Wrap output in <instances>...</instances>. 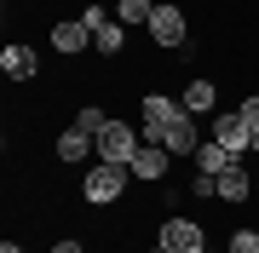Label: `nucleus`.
Instances as JSON below:
<instances>
[{"label": "nucleus", "instance_id": "nucleus-21", "mask_svg": "<svg viewBox=\"0 0 259 253\" xmlns=\"http://www.w3.org/2000/svg\"><path fill=\"white\" fill-rule=\"evenodd\" d=\"M52 253H87V242L81 236H64V242H52Z\"/></svg>", "mask_w": 259, "mask_h": 253}, {"label": "nucleus", "instance_id": "nucleus-24", "mask_svg": "<svg viewBox=\"0 0 259 253\" xmlns=\"http://www.w3.org/2000/svg\"><path fill=\"white\" fill-rule=\"evenodd\" d=\"M202 253H225V247H202Z\"/></svg>", "mask_w": 259, "mask_h": 253}, {"label": "nucleus", "instance_id": "nucleus-14", "mask_svg": "<svg viewBox=\"0 0 259 253\" xmlns=\"http://www.w3.org/2000/svg\"><path fill=\"white\" fill-rule=\"evenodd\" d=\"M150 12H156V0H115V23L127 29H150Z\"/></svg>", "mask_w": 259, "mask_h": 253}, {"label": "nucleus", "instance_id": "nucleus-3", "mask_svg": "<svg viewBox=\"0 0 259 253\" xmlns=\"http://www.w3.org/2000/svg\"><path fill=\"white\" fill-rule=\"evenodd\" d=\"M150 40H156L161 52H179L190 40V18H185V6H173V0H167V6H156L150 12Z\"/></svg>", "mask_w": 259, "mask_h": 253}, {"label": "nucleus", "instance_id": "nucleus-13", "mask_svg": "<svg viewBox=\"0 0 259 253\" xmlns=\"http://www.w3.org/2000/svg\"><path fill=\"white\" fill-rule=\"evenodd\" d=\"M190 161H196V173H225V167H231L236 156L225 150L219 138H202V144H196V156H190Z\"/></svg>", "mask_w": 259, "mask_h": 253}, {"label": "nucleus", "instance_id": "nucleus-18", "mask_svg": "<svg viewBox=\"0 0 259 253\" xmlns=\"http://www.w3.org/2000/svg\"><path fill=\"white\" fill-rule=\"evenodd\" d=\"M190 201H219V173H190Z\"/></svg>", "mask_w": 259, "mask_h": 253}, {"label": "nucleus", "instance_id": "nucleus-7", "mask_svg": "<svg viewBox=\"0 0 259 253\" xmlns=\"http://www.w3.org/2000/svg\"><path fill=\"white\" fill-rule=\"evenodd\" d=\"M52 156L64 161V167L98 161V138H93V132H81V127H64V132H58V144H52Z\"/></svg>", "mask_w": 259, "mask_h": 253}, {"label": "nucleus", "instance_id": "nucleus-16", "mask_svg": "<svg viewBox=\"0 0 259 253\" xmlns=\"http://www.w3.org/2000/svg\"><path fill=\"white\" fill-rule=\"evenodd\" d=\"M75 127H81V132H93V138H98V132L110 127V115H104V104H81V110H75Z\"/></svg>", "mask_w": 259, "mask_h": 253}, {"label": "nucleus", "instance_id": "nucleus-15", "mask_svg": "<svg viewBox=\"0 0 259 253\" xmlns=\"http://www.w3.org/2000/svg\"><path fill=\"white\" fill-rule=\"evenodd\" d=\"M121 46H127V23H115V18H110V23H104L98 35H93V52H104V58H115Z\"/></svg>", "mask_w": 259, "mask_h": 253}, {"label": "nucleus", "instance_id": "nucleus-1", "mask_svg": "<svg viewBox=\"0 0 259 253\" xmlns=\"http://www.w3.org/2000/svg\"><path fill=\"white\" fill-rule=\"evenodd\" d=\"M133 184V167H115V161H93L81 173V201L87 207H115Z\"/></svg>", "mask_w": 259, "mask_h": 253}, {"label": "nucleus", "instance_id": "nucleus-19", "mask_svg": "<svg viewBox=\"0 0 259 253\" xmlns=\"http://www.w3.org/2000/svg\"><path fill=\"white\" fill-rule=\"evenodd\" d=\"M81 23H87V29H93V35H98V29L110 23V18H104V6H98V0H93V6H81Z\"/></svg>", "mask_w": 259, "mask_h": 253}, {"label": "nucleus", "instance_id": "nucleus-10", "mask_svg": "<svg viewBox=\"0 0 259 253\" xmlns=\"http://www.w3.org/2000/svg\"><path fill=\"white\" fill-rule=\"evenodd\" d=\"M0 69H6L12 81H35V75H40V52L23 46V40H12V46L0 52Z\"/></svg>", "mask_w": 259, "mask_h": 253}, {"label": "nucleus", "instance_id": "nucleus-20", "mask_svg": "<svg viewBox=\"0 0 259 253\" xmlns=\"http://www.w3.org/2000/svg\"><path fill=\"white\" fill-rule=\"evenodd\" d=\"M242 121L259 132V92H248V98H242Z\"/></svg>", "mask_w": 259, "mask_h": 253}, {"label": "nucleus", "instance_id": "nucleus-2", "mask_svg": "<svg viewBox=\"0 0 259 253\" xmlns=\"http://www.w3.org/2000/svg\"><path fill=\"white\" fill-rule=\"evenodd\" d=\"M139 144H144V132L133 127V121H121V115H110V127L98 132V161H115V167H127V161L139 156Z\"/></svg>", "mask_w": 259, "mask_h": 253}, {"label": "nucleus", "instance_id": "nucleus-9", "mask_svg": "<svg viewBox=\"0 0 259 253\" xmlns=\"http://www.w3.org/2000/svg\"><path fill=\"white\" fill-rule=\"evenodd\" d=\"M167 161L173 156H167L161 144H139V156H133L127 167H133V178H144V184H167Z\"/></svg>", "mask_w": 259, "mask_h": 253}, {"label": "nucleus", "instance_id": "nucleus-5", "mask_svg": "<svg viewBox=\"0 0 259 253\" xmlns=\"http://www.w3.org/2000/svg\"><path fill=\"white\" fill-rule=\"evenodd\" d=\"M207 138H219V144H225V150H231L236 161H242V156H253V127L242 121V110L213 115V132H207Z\"/></svg>", "mask_w": 259, "mask_h": 253}, {"label": "nucleus", "instance_id": "nucleus-6", "mask_svg": "<svg viewBox=\"0 0 259 253\" xmlns=\"http://www.w3.org/2000/svg\"><path fill=\"white\" fill-rule=\"evenodd\" d=\"M47 40H52L58 58H81V52H93V29H87L81 18H58V23L47 29Z\"/></svg>", "mask_w": 259, "mask_h": 253}, {"label": "nucleus", "instance_id": "nucleus-25", "mask_svg": "<svg viewBox=\"0 0 259 253\" xmlns=\"http://www.w3.org/2000/svg\"><path fill=\"white\" fill-rule=\"evenodd\" d=\"M150 253H167V247H161V242H156V247H150Z\"/></svg>", "mask_w": 259, "mask_h": 253}, {"label": "nucleus", "instance_id": "nucleus-12", "mask_svg": "<svg viewBox=\"0 0 259 253\" xmlns=\"http://www.w3.org/2000/svg\"><path fill=\"white\" fill-rule=\"evenodd\" d=\"M248 196H253V178L242 173V161H231V167L219 173V201H231V207H242Z\"/></svg>", "mask_w": 259, "mask_h": 253}, {"label": "nucleus", "instance_id": "nucleus-4", "mask_svg": "<svg viewBox=\"0 0 259 253\" xmlns=\"http://www.w3.org/2000/svg\"><path fill=\"white\" fill-rule=\"evenodd\" d=\"M156 242H161L167 253H202V247H207V230H202V219H179V213H167L161 230H156Z\"/></svg>", "mask_w": 259, "mask_h": 253}, {"label": "nucleus", "instance_id": "nucleus-8", "mask_svg": "<svg viewBox=\"0 0 259 253\" xmlns=\"http://www.w3.org/2000/svg\"><path fill=\"white\" fill-rule=\"evenodd\" d=\"M179 104L202 121V115H213L219 110V81H207V75H196V81H185V92H179Z\"/></svg>", "mask_w": 259, "mask_h": 253}, {"label": "nucleus", "instance_id": "nucleus-17", "mask_svg": "<svg viewBox=\"0 0 259 253\" xmlns=\"http://www.w3.org/2000/svg\"><path fill=\"white\" fill-rule=\"evenodd\" d=\"M225 253H259V230L253 225H236L231 236H225Z\"/></svg>", "mask_w": 259, "mask_h": 253}, {"label": "nucleus", "instance_id": "nucleus-22", "mask_svg": "<svg viewBox=\"0 0 259 253\" xmlns=\"http://www.w3.org/2000/svg\"><path fill=\"white\" fill-rule=\"evenodd\" d=\"M0 253H23V247H18V242H0Z\"/></svg>", "mask_w": 259, "mask_h": 253}, {"label": "nucleus", "instance_id": "nucleus-11", "mask_svg": "<svg viewBox=\"0 0 259 253\" xmlns=\"http://www.w3.org/2000/svg\"><path fill=\"white\" fill-rule=\"evenodd\" d=\"M196 144H202V138H196V115H179V121L167 127L161 150H167V156H196Z\"/></svg>", "mask_w": 259, "mask_h": 253}, {"label": "nucleus", "instance_id": "nucleus-23", "mask_svg": "<svg viewBox=\"0 0 259 253\" xmlns=\"http://www.w3.org/2000/svg\"><path fill=\"white\" fill-rule=\"evenodd\" d=\"M253 161H259V132H253Z\"/></svg>", "mask_w": 259, "mask_h": 253}]
</instances>
